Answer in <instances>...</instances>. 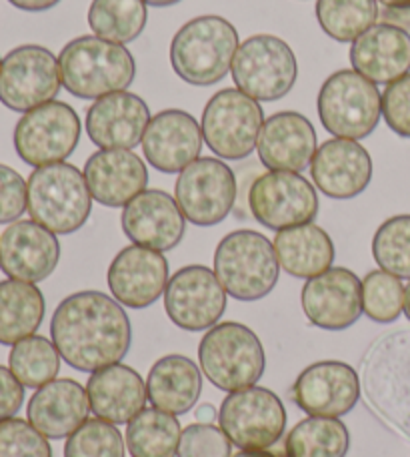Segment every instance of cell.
I'll use <instances>...</instances> for the list:
<instances>
[{
    "mask_svg": "<svg viewBox=\"0 0 410 457\" xmlns=\"http://www.w3.org/2000/svg\"><path fill=\"white\" fill-rule=\"evenodd\" d=\"M51 337L72 370L94 373L127 357L133 329L117 299L101 291H78L56 307Z\"/></svg>",
    "mask_w": 410,
    "mask_h": 457,
    "instance_id": "obj_1",
    "label": "cell"
},
{
    "mask_svg": "<svg viewBox=\"0 0 410 457\" xmlns=\"http://www.w3.org/2000/svg\"><path fill=\"white\" fill-rule=\"evenodd\" d=\"M358 378L376 418L410 439V329L376 337L360 359Z\"/></svg>",
    "mask_w": 410,
    "mask_h": 457,
    "instance_id": "obj_2",
    "label": "cell"
},
{
    "mask_svg": "<svg viewBox=\"0 0 410 457\" xmlns=\"http://www.w3.org/2000/svg\"><path fill=\"white\" fill-rule=\"evenodd\" d=\"M239 46V30L231 21L217 14L196 16L172 37V71L188 85H217L231 72Z\"/></svg>",
    "mask_w": 410,
    "mask_h": 457,
    "instance_id": "obj_3",
    "label": "cell"
},
{
    "mask_svg": "<svg viewBox=\"0 0 410 457\" xmlns=\"http://www.w3.org/2000/svg\"><path fill=\"white\" fill-rule=\"evenodd\" d=\"M59 69L62 87L85 101L127 91L136 77L128 48L94 35L70 40L59 54Z\"/></svg>",
    "mask_w": 410,
    "mask_h": 457,
    "instance_id": "obj_4",
    "label": "cell"
},
{
    "mask_svg": "<svg viewBox=\"0 0 410 457\" xmlns=\"http://www.w3.org/2000/svg\"><path fill=\"white\" fill-rule=\"evenodd\" d=\"M30 219L54 235H72L88 221L93 195L85 173L70 162L38 167L29 177Z\"/></svg>",
    "mask_w": 410,
    "mask_h": 457,
    "instance_id": "obj_5",
    "label": "cell"
},
{
    "mask_svg": "<svg viewBox=\"0 0 410 457\" xmlns=\"http://www.w3.org/2000/svg\"><path fill=\"white\" fill-rule=\"evenodd\" d=\"M281 273L275 245L252 228L223 237L215 251V275L236 301L265 299Z\"/></svg>",
    "mask_w": 410,
    "mask_h": 457,
    "instance_id": "obj_6",
    "label": "cell"
},
{
    "mask_svg": "<svg viewBox=\"0 0 410 457\" xmlns=\"http://www.w3.org/2000/svg\"><path fill=\"white\" fill-rule=\"evenodd\" d=\"M201 371L212 386L239 391L257 386L265 375L266 355L257 333L236 321L217 323L199 345Z\"/></svg>",
    "mask_w": 410,
    "mask_h": 457,
    "instance_id": "obj_7",
    "label": "cell"
},
{
    "mask_svg": "<svg viewBox=\"0 0 410 457\" xmlns=\"http://www.w3.org/2000/svg\"><path fill=\"white\" fill-rule=\"evenodd\" d=\"M316 107L328 133L336 138L360 141L379 127L382 95L379 87L355 69H342L324 80L316 96Z\"/></svg>",
    "mask_w": 410,
    "mask_h": 457,
    "instance_id": "obj_8",
    "label": "cell"
},
{
    "mask_svg": "<svg viewBox=\"0 0 410 457\" xmlns=\"http://www.w3.org/2000/svg\"><path fill=\"white\" fill-rule=\"evenodd\" d=\"M231 72L239 91L258 103H273L292 91L299 79V62L286 40L254 35L241 43Z\"/></svg>",
    "mask_w": 410,
    "mask_h": 457,
    "instance_id": "obj_9",
    "label": "cell"
},
{
    "mask_svg": "<svg viewBox=\"0 0 410 457\" xmlns=\"http://www.w3.org/2000/svg\"><path fill=\"white\" fill-rule=\"evenodd\" d=\"M265 120L258 101L239 88H223L202 111V138L217 157L242 161L257 149Z\"/></svg>",
    "mask_w": 410,
    "mask_h": 457,
    "instance_id": "obj_10",
    "label": "cell"
},
{
    "mask_svg": "<svg viewBox=\"0 0 410 457\" xmlns=\"http://www.w3.org/2000/svg\"><path fill=\"white\" fill-rule=\"evenodd\" d=\"M286 420L283 399L258 386L231 391L218 410L220 429L244 452H262L281 442Z\"/></svg>",
    "mask_w": 410,
    "mask_h": 457,
    "instance_id": "obj_11",
    "label": "cell"
},
{
    "mask_svg": "<svg viewBox=\"0 0 410 457\" xmlns=\"http://www.w3.org/2000/svg\"><path fill=\"white\" fill-rule=\"evenodd\" d=\"M80 117L70 104L51 101L24 112L16 122L12 143L19 157L30 167L64 162L80 143Z\"/></svg>",
    "mask_w": 410,
    "mask_h": 457,
    "instance_id": "obj_12",
    "label": "cell"
},
{
    "mask_svg": "<svg viewBox=\"0 0 410 457\" xmlns=\"http://www.w3.org/2000/svg\"><path fill=\"white\" fill-rule=\"evenodd\" d=\"M233 169L215 157H199L180 170L175 199L186 221L196 227H215L231 215L236 203Z\"/></svg>",
    "mask_w": 410,
    "mask_h": 457,
    "instance_id": "obj_13",
    "label": "cell"
},
{
    "mask_svg": "<svg viewBox=\"0 0 410 457\" xmlns=\"http://www.w3.org/2000/svg\"><path fill=\"white\" fill-rule=\"evenodd\" d=\"M61 87L59 59L46 46H16L0 64V103L14 112L54 101Z\"/></svg>",
    "mask_w": 410,
    "mask_h": 457,
    "instance_id": "obj_14",
    "label": "cell"
},
{
    "mask_svg": "<svg viewBox=\"0 0 410 457\" xmlns=\"http://www.w3.org/2000/svg\"><path fill=\"white\" fill-rule=\"evenodd\" d=\"M249 207L262 227L278 233L283 228L313 223L321 203L315 185H310L302 175L289 170H268L252 183Z\"/></svg>",
    "mask_w": 410,
    "mask_h": 457,
    "instance_id": "obj_15",
    "label": "cell"
},
{
    "mask_svg": "<svg viewBox=\"0 0 410 457\" xmlns=\"http://www.w3.org/2000/svg\"><path fill=\"white\" fill-rule=\"evenodd\" d=\"M226 295L215 271L186 265L170 277L164 289V312L183 331H209L226 309Z\"/></svg>",
    "mask_w": 410,
    "mask_h": 457,
    "instance_id": "obj_16",
    "label": "cell"
},
{
    "mask_svg": "<svg viewBox=\"0 0 410 457\" xmlns=\"http://www.w3.org/2000/svg\"><path fill=\"white\" fill-rule=\"evenodd\" d=\"M360 394L358 371L334 359L308 365L291 389L292 402L315 418H342L355 410Z\"/></svg>",
    "mask_w": 410,
    "mask_h": 457,
    "instance_id": "obj_17",
    "label": "cell"
},
{
    "mask_svg": "<svg viewBox=\"0 0 410 457\" xmlns=\"http://www.w3.org/2000/svg\"><path fill=\"white\" fill-rule=\"evenodd\" d=\"M300 303L307 320L315 328L344 331L363 315V281L347 267H331L313 279H307Z\"/></svg>",
    "mask_w": 410,
    "mask_h": 457,
    "instance_id": "obj_18",
    "label": "cell"
},
{
    "mask_svg": "<svg viewBox=\"0 0 410 457\" xmlns=\"http://www.w3.org/2000/svg\"><path fill=\"white\" fill-rule=\"evenodd\" d=\"M168 261L160 251L128 245L112 259L106 283L112 297L128 309L157 303L168 285Z\"/></svg>",
    "mask_w": 410,
    "mask_h": 457,
    "instance_id": "obj_19",
    "label": "cell"
},
{
    "mask_svg": "<svg viewBox=\"0 0 410 457\" xmlns=\"http://www.w3.org/2000/svg\"><path fill=\"white\" fill-rule=\"evenodd\" d=\"M59 261L56 235L32 219H19L0 233V269L8 279L40 283L54 273Z\"/></svg>",
    "mask_w": 410,
    "mask_h": 457,
    "instance_id": "obj_20",
    "label": "cell"
},
{
    "mask_svg": "<svg viewBox=\"0 0 410 457\" xmlns=\"http://www.w3.org/2000/svg\"><path fill=\"white\" fill-rule=\"evenodd\" d=\"M202 143V129L191 112L167 109L151 119L141 145L154 169L175 175L201 157Z\"/></svg>",
    "mask_w": 410,
    "mask_h": 457,
    "instance_id": "obj_21",
    "label": "cell"
},
{
    "mask_svg": "<svg viewBox=\"0 0 410 457\" xmlns=\"http://www.w3.org/2000/svg\"><path fill=\"white\" fill-rule=\"evenodd\" d=\"M310 175L316 189L326 197L336 201L355 199L371 185V153L350 138H328L315 153Z\"/></svg>",
    "mask_w": 410,
    "mask_h": 457,
    "instance_id": "obj_22",
    "label": "cell"
},
{
    "mask_svg": "<svg viewBox=\"0 0 410 457\" xmlns=\"http://www.w3.org/2000/svg\"><path fill=\"white\" fill-rule=\"evenodd\" d=\"M122 231L135 245L170 251L183 241L186 219L167 191L146 189L122 209Z\"/></svg>",
    "mask_w": 410,
    "mask_h": 457,
    "instance_id": "obj_23",
    "label": "cell"
},
{
    "mask_svg": "<svg viewBox=\"0 0 410 457\" xmlns=\"http://www.w3.org/2000/svg\"><path fill=\"white\" fill-rule=\"evenodd\" d=\"M151 111L141 96L128 91L101 96L86 111V133L98 149L133 151L143 143Z\"/></svg>",
    "mask_w": 410,
    "mask_h": 457,
    "instance_id": "obj_24",
    "label": "cell"
},
{
    "mask_svg": "<svg viewBox=\"0 0 410 457\" xmlns=\"http://www.w3.org/2000/svg\"><path fill=\"white\" fill-rule=\"evenodd\" d=\"M82 173L93 199L111 209L127 207L149 185L144 161L127 149H101L90 154Z\"/></svg>",
    "mask_w": 410,
    "mask_h": 457,
    "instance_id": "obj_25",
    "label": "cell"
},
{
    "mask_svg": "<svg viewBox=\"0 0 410 457\" xmlns=\"http://www.w3.org/2000/svg\"><path fill=\"white\" fill-rule=\"evenodd\" d=\"M257 151L266 169L300 173L315 159L316 130L313 122L297 111L270 114L262 125Z\"/></svg>",
    "mask_w": 410,
    "mask_h": 457,
    "instance_id": "obj_26",
    "label": "cell"
},
{
    "mask_svg": "<svg viewBox=\"0 0 410 457\" xmlns=\"http://www.w3.org/2000/svg\"><path fill=\"white\" fill-rule=\"evenodd\" d=\"M350 64L374 85H390L410 72V32L376 22L350 45Z\"/></svg>",
    "mask_w": 410,
    "mask_h": 457,
    "instance_id": "obj_27",
    "label": "cell"
},
{
    "mask_svg": "<svg viewBox=\"0 0 410 457\" xmlns=\"http://www.w3.org/2000/svg\"><path fill=\"white\" fill-rule=\"evenodd\" d=\"M86 394L90 411L114 426L135 420L149 402L141 373L125 363H114L94 371L88 378Z\"/></svg>",
    "mask_w": 410,
    "mask_h": 457,
    "instance_id": "obj_28",
    "label": "cell"
},
{
    "mask_svg": "<svg viewBox=\"0 0 410 457\" xmlns=\"http://www.w3.org/2000/svg\"><path fill=\"white\" fill-rule=\"evenodd\" d=\"M90 402L86 389L77 379H53L30 397L29 421L48 439L69 437L88 420Z\"/></svg>",
    "mask_w": 410,
    "mask_h": 457,
    "instance_id": "obj_29",
    "label": "cell"
},
{
    "mask_svg": "<svg viewBox=\"0 0 410 457\" xmlns=\"http://www.w3.org/2000/svg\"><path fill=\"white\" fill-rule=\"evenodd\" d=\"M149 402L157 410L184 415L193 410L202 394V373L193 359L184 355L160 357L146 378Z\"/></svg>",
    "mask_w": 410,
    "mask_h": 457,
    "instance_id": "obj_30",
    "label": "cell"
},
{
    "mask_svg": "<svg viewBox=\"0 0 410 457\" xmlns=\"http://www.w3.org/2000/svg\"><path fill=\"white\" fill-rule=\"evenodd\" d=\"M278 265L297 279H313L332 267L336 249L323 227L315 223L291 227L275 237Z\"/></svg>",
    "mask_w": 410,
    "mask_h": 457,
    "instance_id": "obj_31",
    "label": "cell"
},
{
    "mask_svg": "<svg viewBox=\"0 0 410 457\" xmlns=\"http://www.w3.org/2000/svg\"><path fill=\"white\" fill-rule=\"evenodd\" d=\"M45 312V295L37 283L0 281V345H16L35 336L43 325Z\"/></svg>",
    "mask_w": 410,
    "mask_h": 457,
    "instance_id": "obj_32",
    "label": "cell"
},
{
    "mask_svg": "<svg viewBox=\"0 0 410 457\" xmlns=\"http://www.w3.org/2000/svg\"><path fill=\"white\" fill-rule=\"evenodd\" d=\"M180 436L183 429L175 415L144 407L128 421L127 450L133 457H176Z\"/></svg>",
    "mask_w": 410,
    "mask_h": 457,
    "instance_id": "obj_33",
    "label": "cell"
},
{
    "mask_svg": "<svg viewBox=\"0 0 410 457\" xmlns=\"http://www.w3.org/2000/svg\"><path fill=\"white\" fill-rule=\"evenodd\" d=\"M350 431L339 418H310L299 421L284 442L286 457H347Z\"/></svg>",
    "mask_w": 410,
    "mask_h": 457,
    "instance_id": "obj_34",
    "label": "cell"
},
{
    "mask_svg": "<svg viewBox=\"0 0 410 457\" xmlns=\"http://www.w3.org/2000/svg\"><path fill=\"white\" fill-rule=\"evenodd\" d=\"M149 21L144 0H93L88 27L94 37L117 45H128L143 35Z\"/></svg>",
    "mask_w": 410,
    "mask_h": 457,
    "instance_id": "obj_35",
    "label": "cell"
},
{
    "mask_svg": "<svg viewBox=\"0 0 410 457\" xmlns=\"http://www.w3.org/2000/svg\"><path fill=\"white\" fill-rule=\"evenodd\" d=\"M379 16L376 0H316V21L336 43H355Z\"/></svg>",
    "mask_w": 410,
    "mask_h": 457,
    "instance_id": "obj_36",
    "label": "cell"
},
{
    "mask_svg": "<svg viewBox=\"0 0 410 457\" xmlns=\"http://www.w3.org/2000/svg\"><path fill=\"white\" fill-rule=\"evenodd\" d=\"M61 353L51 339L30 336L12 345L8 370L24 387L38 389L51 383L61 371Z\"/></svg>",
    "mask_w": 410,
    "mask_h": 457,
    "instance_id": "obj_37",
    "label": "cell"
},
{
    "mask_svg": "<svg viewBox=\"0 0 410 457\" xmlns=\"http://www.w3.org/2000/svg\"><path fill=\"white\" fill-rule=\"evenodd\" d=\"M363 313L374 323H395L405 313V285L400 277L382 269L366 273L363 279Z\"/></svg>",
    "mask_w": 410,
    "mask_h": 457,
    "instance_id": "obj_38",
    "label": "cell"
},
{
    "mask_svg": "<svg viewBox=\"0 0 410 457\" xmlns=\"http://www.w3.org/2000/svg\"><path fill=\"white\" fill-rule=\"evenodd\" d=\"M373 257L382 271L410 279V215H395L376 228Z\"/></svg>",
    "mask_w": 410,
    "mask_h": 457,
    "instance_id": "obj_39",
    "label": "cell"
},
{
    "mask_svg": "<svg viewBox=\"0 0 410 457\" xmlns=\"http://www.w3.org/2000/svg\"><path fill=\"white\" fill-rule=\"evenodd\" d=\"M64 457H125V442L114 423L86 420L67 437Z\"/></svg>",
    "mask_w": 410,
    "mask_h": 457,
    "instance_id": "obj_40",
    "label": "cell"
},
{
    "mask_svg": "<svg viewBox=\"0 0 410 457\" xmlns=\"http://www.w3.org/2000/svg\"><path fill=\"white\" fill-rule=\"evenodd\" d=\"M0 457H53V447L30 421L11 418L0 421Z\"/></svg>",
    "mask_w": 410,
    "mask_h": 457,
    "instance_id": "obj_41",
    "label": "cell"
},
{
    "mask_svg": "<svg viewBox=\"0 0 410 457\" xmlns=\"http://www.w3.org/2000/svg\"><path fill=\"white\" fill-rule=\"evenodd\" d=\"M176 457H233V442L212 423H193L183 429Z\"/></svg>",
    "mask_w": 410,
    "mask_h": 457,
    "instance_id": "obj_42",
    "label": "cell"
},
{
    "mask_svg": "<svg viewBox=\"0 0 410 457\" xmlns=\"http://www.w3.org/2000/svg\"><path fill=\"white\" fill-rule=\"evenodd\" d=\"M382 119L392 133L410 138V72L384 88Z\"/></svg>",
    "mask_w": 410,
    "mask_h": 457,
    "instance_id": "obj_43",
    "label": "cell"
},
{
    "mask_svg": "<svg viewBox=\"0 0 410 457\" xmlns=\"http://www.w3.org/2000/svg\"><path fill=\"white\" fill-rule=\"evenodd\" d=\"M29 205V185L19 170L0 165V225L19 221Z\"/></svg>",
    "mask_w": 410,
    "mask_h": 457,
    "instance_id": "obj_44",
    "label": "cell"
},
{
    "mask_svg": "<svg viewBox=\"0 0 410 457\" xmlns=\"http://www.w3.org/2000/svg\"><path fill=\"white\" fill-rule=\"evenodd\" d=\"M24 403V386L8 367L0 365V421L16 418Z\"/></svg>",
    "mask_w": 410,
    "mask_h": 457,
    "instance_id": "obj_45",
    "label": "cell"
},
{
    "mask_svg": "<svg viewBox=\"0 0 410 457\" xmlns=\"http://www.w3.org/2000/svg\"><path fill=\"white\" fill-rule=\"evenodd\" d=\"M379 19L406 32L410 30V8H382Z\"/></svg>",
    "mask_w": 410,
    "mask_h": 457,
    "instance_id": "obj_46",
    "label": "cell"
},
{
    "mask_svg": "<svg viewBox=\"0 0 410 457\" xmlns=\"http://www.w3.org/2000/svg\"><path fill=\"white\" fill-rule=\"evenodd\" d=\"M8 3L24 12H45L54 8L61 0H8Z\"/></svg>",
    "mask_w": 410,
    "mask_h": 457,
    "instance_id": "obj_47",
    "label": "cell"
},
{
    "mask_svg": "<svg viewBox=\"0 0 410 457\" xmlns=\"http://www.w3.org/2000/svg\"><path fill=\"white\" fill-rule=\"evenodd\" d=\"M217 418H218V411L215 410V405L210 403H202L194 410V420L199 423H215Z\"/></svg>",
    "mask_w": 410,
    "mask_h": 457,
    "instance_id": "obj_48",
    "label": "cell"
},
{
    "mask_svg": "<svg viewBox=\"0 0 410 457\" xmlns=\"http://www.w3.org/2000/svg\"><path fill=\"white\" fill-rule=\"evenodd\" d=\"M384 8H410V0H376Z\"/></svg>",
    "mask_w": 410,
    "mask_h": 457,
    "instance_id": "obj_49",
    "label": "cell"
},
{
    "mask_svg": "<svg viewBox=\"0 0 410 457\" xmlns=\"http://www.w3.org/2000/svg\"><path fill=\"white\" fill-rule=\"evenodd\" d=\"M233 457H276V455L268 453L266 450H262V452H244V450H241L239 453L233 455Z\"/></svg>",
    "mask_w": 410,
    "mask_h": 457,
    "instance_id": "obj_50",
    "label": "cell"
},
{
    "mask_svg": "<svg viewBox=\"0 0 410 457\" xmlns=\"http://www.w3.org/2000/svg\"><path fill=\"white\" fill-rule=\"evenodd\" d=\"M146 4L151 6H157V8H164V6H172V4H178L180 0H144Z\"/></svg>",
    "mask_w": 410,
    "mask_h": 457,
    "instance_id": "obj_51",
    "label": "cell"
},
{
    "mask_svg": "<svg viewBox=\"0 0 410 457\" xmlns=\"http://www.w3.org/2000/svg\"><path fill=\"white\" fill-rule=\"evenodd\" d=\"M405 315H406V320L410 321V281L405 287Z\"/></svg>",
    "mask_w": 410,
    "mask_h": 457,
    "instance_id": "obj_52",
    "label": "cell"
},
{
    "mask_svg": "<svg viewBox=\"0 0 410 457\" xmlns=\"http://www.w3.org/2000/svg\"><path fill=\"white\" fill-rule=\"evenodd\" d=\"M0 64H3V59H0Z\"/></svg>",
    "mask_w": 410,
    "mask_h": 457,
    "instance_id": "obj_53",
    "label": "cell"
}]
</instances>
